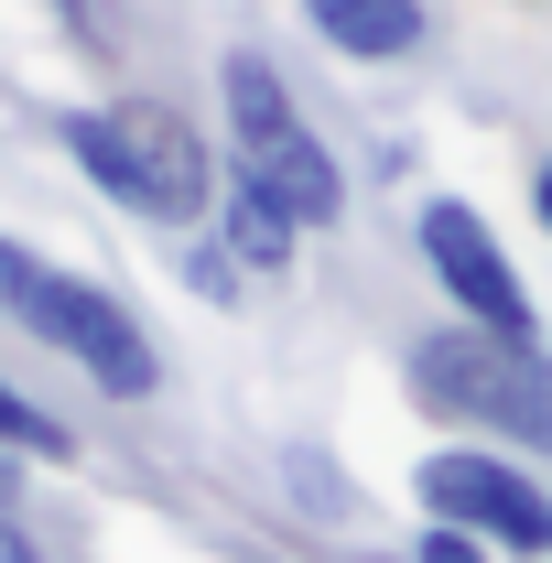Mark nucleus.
I'll use <instances>...</instances> for the list:
<instances>
[{
  "label": "nucleus",
  "instance_id": "a211bd4d",
  "mask_svg": "<svg viewBox=\"0 0 552 563\" xmlns=\"http://www.w3.org/2000/svg\"><path fill=\"white\" fill-rule=\"evenodd\" d=\"M0 509H33V466L22 455H0Z\"/></svg>",
  "mask_w": 552,
  "mask_h": 563
},
{
  "label": "nucleus",
  "instance_id": "dca6fc26",
  "mask_svg": "<svg viewBox=\"0 0 552 563\" xmlns=\"http://www.w3.org/2000/svg\"><path fill=\"white\" fill-rule=\"evenodd\" d=\"M0 563H55V542L33 531V509H0Z\"/></svg>",
  "mask_w": 552,
  "mask_h": 563
},
{
  "label": "nucleus",
  "instance_id": "9b49d317",
  "mask_svg": "<svg viewBox=\"0 0 552 563\" xmlns=\"http://www.w3.org/2000/svg\"><path fill=\"white\" fill-rule=\"evenodd\" d=\"M163 250H174V292H185V303H196V314H228V325H239V314H250V303H261V292H250V282H239V261H228V250H217L207 228H185V239H163Z\"/></svg>",
  "mask_w": 552,
  "mask_h": 563
},
{
  "label": "nucleus",
  "instance_id": "2eb2a0df",
  "mask_svg": "<svg viewBox=\"0 0 552 563\" xmlns=\"http://www.w3.org/2000/svg\"><path fill=\"white\" fill-rule=\"evenodd\" d=\"M33 272H44V250H33L22 228H0V314H11V292H22Z\"/></svg>",
  "mask_w": 552,
  "mask_h": 563
},
{
  "label": "nucleus",
  "instance_id": "f3484780",
  "mask_svg": "<svg viewBox=\"0 0 552 563\" xmlns=\"http://www.w3.org/2000/svg\"><path fill=\"white\" fill-rule=\"evenodd\" d=\"M520 207H531V228L552 239V141L531 152V174H520Z\"/></svg>",
  "mask_w": 552,
  "mask_h": 563
},
{
  "label": "nucleus",
  "instance_id": "4468645a",
  "mask_svg": "<svg viewBox=\"0 0 552 563\" xmlns=\"http://www.w3.org/2000/svg\"><path fill=\"white\" fill-rule=\"evenodd\" d=\"M346 174H357V185H412V174H422V141L379 131V141H368V163H346Z\"/></svg>",
  "mask_w": 552,
  "mask_h": 563
},
{
  "label": "nucleus",
  "instance_id": "0eeeda50",
  "mask_svg": "<svg viewBox=\"0 0 552 563\" xmlns=\"http://www.w3.org/2000/svg\"><path fill=\"white\" fill-rule=\"evenodd\" d=\"M336 66H412L433 44V0H292Z\"/></svg>",
  "mask_w": 552,
  "mask_h": 563
},
{
  "label": "nucleus",
  "instance_id": "f257e3e1",
  "mask_svg": "<svg viewBox=\"0 0 552 563\" xmlns=\"http://www.w3.org/2000/svg\"><path fill=\"white\" fill-rule=\"evenodd\" d=\"M55 152H66V174L109 217H131L152 239H185V228H207V207H217V141L196 131L174 98H152V87L55 109Z\"/></svg>",
  "mask_w": 552,
  "mask_h": 563
},
{
  "label": "nucleus",
  "instance_id": "7ed1b4c3",
  "mask_svg": "<svg viewBox=\"0 0 552 563\" xmlns=\"http://www.w3.org/2000/svg\"><path fill=\"white\" fill-rule=\"evenodd\" d=\"M401 401L455 444H498L552 477V347H498L466 325H401Z\"/></svg>",
  "mask_w": 552,
  "mask_h": 563
},
{
  "label": "nucleus",
  "instance_id": "f03ea898",
  "mask_svg": "<svg viewBox=\"0 0 552 563\" xmlns=\"http://www.w3.org/2000/svg\"><path fill=\"white\" fill-rule=\"evenodd\" d=\"M217 174H239V185H261L303 239H336L346 217H357V174H346V152L314 131V109L292 98V76H281L272 44H217Z\"/></svg>",
  "mask_w": 552,
  "mask_h": 563
},
{
  "label": "nucleus",
  "instance_id": "423d86ee",
  "mask_svg": "<svg viewBox=\"0 0 552 563\" xmlns=\"http://www.w3.org/2000/svg\"><path fill=\"white\" fill-rule=\"evenodd\" d=\"M401 498H412V520H444L498 563H552V477L498 444H422Z\"/></svg>",
  "mask_w": 552,
  "mask_h": 563
},
{
  "label": "nucleus",
  "instance_id": "ddd939ff",
  "mask_svg": "<svg viewBox=\"0 0 552 563\" xmlns=\"http://www.w3.org/2000/svg\"><path fill=\"white\" fill-rule=\"evenodd\" d=\"M401 563H498V553H477V542L444 531V520H412V531H401Z\"/></svg>",
  "mask_w": 552,
  "mask_h": 563
},
{
  "label": "nucleus",
  "instance_id": "6ab92c4d",
  "mask_svg": "<svg viewBox=\"0 0 552 563\" xmlns=\"http://www.w3.org/2000/svg\"><path fill=\"white\" fill-rule=\"evenodd\" d=\"M346 563H401V553H357V542H346Z\"/></svg>",
  "mask_w": 552,
  "mask_h": 563
},
{
  "label": "nucleus",
  "instance_id": "6e6552de",
  "mask_svg": "<svg viewBox=\"0 0 552 563\" xmlns=\"http://www.w3.org/2000/svg\"><path fill=\"white\" fill-rule=\"evenodd\" d=\"M207 239L239 261V282L250 292H272V282H292L303 272V228L261 196V185H239V174H217V207H207Z\"/></svg>",
  "mask_w": 552,
  "mask_h": 563
},
{
  "label": "nucleus",
  "instance_id": "f8f14e48",
  "mask_svg": "<svg viewBox=\"0 0 552 563\" xmlns=\"http://www.w3.org/2000/svg\"><path fill=\"white\" fill-rule=\"evenodd\" d=\"M44 11L66 22V44L87 55V66H109V55L131 44V33H120V0H44Z\"/></svg>",
  "mask_w": 552,
  "mask_h": 563
},
{
  "label": "nucleus",
  "instance_id": "39448f33",
  "mask_svg": "<svg viewBox=\"0 0 552 563\" xmlns=\"http://www.w3.org/2000/svg\"><path fill=\"white\" fill-rule=\"evenodd\" d=\"M412 272L433 282L444 325L498 336V347H552L542 292H531L520 261H509V239H498V217H487L477 196H422L412 207Z\"/></svg>",
  "mask_w": 552,
  "mask_h": 563
},
{
  "label": "nucleus",
  "instance_id": "20e7f679",
  "mask_svg": "<svg viewBox=\"0 0 552 563\" xmlns=\"http://www.w3.org/2000/svg\"><path fill=\"white\" fill-rule=\"evenodd\" d=\"M0 325H22V336L55 357L87 401H109V412H152V401L174 390L163 336L131 314V292H120V282H98L87 261H55V250H44V272L11 292V314H0Z\"/></svg>",
  "mask_w": 552,
  "mask_h": 563
},
{
  "label": "nucleus",
  "instance_id": "9d476101",
  "mask_svg": "<svg viewBox=\"0 0 552 563\" xmlns=\"http://www.w3.org/2000/svg\"><path fill=\"white\" fill-rule=\"evenodd\" d=\"M0 455H22L33 477H76V466H87V433H76L44 390H22V379L0 368Z\"/></svg>",
  "mask_w": 552,
  "mask_h": 563
},
{
  "label": "nucleus",
  "instance_id": "1a4fd4ad",
  "mask_svg": "<svg viewBox=\"0 0 552 563\" xmlns=\"http://www.w3.org/2000/svg\"><path fill=\"white\" fill-rule=\"evenodd\" d=\"M272 488H281V509H292L303 531H325V542H357V520H368L357 477H346L314 433H281V444H272Z\"/></svg>",
  "mask_w": 552,
  "mask_h": 563
}]
</instances>
